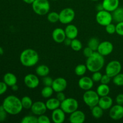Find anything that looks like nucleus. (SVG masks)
Masks as SVG:
<instances>
[{"mask_svg": "<svg viewBox=\"0 0 123 123\" xmlns=\"http://www.w3.org/2000/svg\"><path fill=\"white\" fill-rule=\"evenodd\" d=\"M31 110L34 115L39 116L45 114L48 109L45 103L42 101H37L33 103L31 108Z\"/></svg>", "mask_w": 123, "mask_h": 123, "instance_id": "obj_13", "label": "nucleus"}, {"mask_svg": "<svg viewBox=\"0 0 123 123\" xmlns=\"http://www.w3.org/2000/svg\"><path fill=\"white\" fill-rule=\"evenodd\" d=\"M3 81L6 83L8 86H12L17 84L18 79L14 74L12 73H7L3 77Z\"/></svg>", "mask_w": 123, "mask_h": 123, "instance_id": "obj_22", "label": "nucleus"}, {"mask_svg": "<svg viewBox=\"0 0 123 123\" xmlns=\"http://www.w3.org/2000/svg\"><path fill=\"white\" fill-rule=\"evenodd\" d=\"M24 84L30 89L36 88L39 85L40 80L37 74L30 73L24 77Z\"/></svg>", "mask_w": 123, "mask_h": 123, "instance_id": "obj_10", "label": "nucleus"}, {"mask_svg": "<svg viewBox=\"0 0 123 123\" xmlns=\"http://www.w3.org/2000/svg\"><path fill=\"white\" fill-rule=\"evenodd\" d=\"M122 66L120 61L117 60H112L108 62L105 68L106 74H108L111 78H114L118 74L121 73Z\"/></svg>", "mask_w": 123, "mask_h": 123, "instance_id": "obj_9", "label": "nucleus"}, {"mask_svg": "<svg viewBox=\"0 0 123 123\" xmlns=\"http://www.w3.org/2000/svg\"><path fill=\"white\" fill-rule=\"evenodd\" d=\"M105 30L109 34H114L116 32V25L112 23H111L105 26Z\"/></svg>", "mask_w": 123, "mask_h": 123, "instance_id": "obj_36", "label": "nucleus"}, {"mask_svg": "<svg viewBox=\"0 0 123 123\" xmlns=\"http://www.w3.org/2000/svg\"><path fill=\"white\" fill-rule=\"evenodd\" d=\"M110 87L109 86L108 84H101L97 88L96 92L98 94V96L100 97L108 96L110 93Z\"/></svg>", "mask_w": 123, "mask_h": 123, "instance_id": "obj_24", "label": "nucleus"}, {"mask_svg": "<svg viewBox=\"0 0 123 123\" xmlns=\"http://www.w3.org/2000/svg\"><path fill=\"white\" fill-rule=\"evenodd\" d=\"M96 20L100 25L105 26L112 23L113 20L112 14L105 10L98 11L96 16Z\"/></svg>", "mask_w": 123, "mask_h": 123, "instance_id": "obj_8", "label": "nucleus"}, {"mask_svg": "<svg viewBox=\"0 0 123 123\" xmlns=\"http://www.w3.org/2000/svg\"><path fill=\"white\" fill-rule=\"evenodd\" d=\"M113 83L118 86H123V73H120L113 78Z\"/></svg>", "mask_w": 123, "mask_h": 123, "instance_id": "obj_35", "label": "nucleus"}, {"mask_svg": "<svg viewBox=\"0 0 123 123\" xmlns=\"http://www.w3.org/2000/svg\"><path fill=\"white\" fill-rule=\"evenodd\" d=\"M22 123H38V117L36 115H26L21 120Z\"/></svg>", "mask_w": 123, "mask_h": 123, "instance_id": "obj_34", "label": "nucleus"}, {"mask_svg": "<svg viewBox=\"0 0 123 123\" xmlns=\"http://www.w3.org/2000/svg\"><path fill=\"white\" fill-rule=\"evenodd\" d=\"M60 108L66 114H70L75 111L78 110L79 108V103L78 100L74 98H66L64 100L61 102Z\"/></svg>", "mask_w": 123, "mask_h": 123, "instance_id": "obj_6", "label": "nucleus"}, {"mask_svg": "<svg viewBox=\"0 0 123 123\" xmlns=\"http://www.w3.org/2000/svg\"><path fill=\"white\" fill-rule=\"evenodd\" d=\"M50 118L44 114L38 116V123H50Z\"/></svg>", "mask_w": 123, "mask_h": 123, "instance_id": "obj_38", "label": "nucleus"}, {"mask_svg": "<svg viewBox=\"0 0 123 123\" xmlns=\"http://www.w3.org/2000/svg\"><path fill=\"white\" fill-rule=\"evenodd\" d=\"M87 70L88 69L86 64H78L75 67V68H74V73H75V74L77 76L81 77L85 75Z\"/></svg>", "mask_w": 123, "mask_h": 123, "instance_id": "obj_29", "label": "nucleus"}, {"mask_svg": "<svg viewBox=\"0 0 123 123\" xmlns=\"http://www.w3.org/2000/svg\"><path fill=\"white\" fill-rule=\"evenodd\" d=\"M65 32H66V37L70 39L73 40L74 38H76L78 35V29L73 24H68L67 26L66 27L64 30Z\"/></svg>", "mask_w": 123, "mask_h": 123, "instance_id": "obj_21", "label": "nucleus"}, {"mask_svg": "<svg viewBox=\"0 0 123 123\" xmlns=\"http://www.w3.org/2000/svg\"><path fill=\"white\" fill-rule=\"evenodd\" d=\"M20 100H21V103L24 109H31V106L33 104V102L31 97L28 96H24Z\"/></svg>", "mask_w": 123, "mask_h": 123, "instance_id": "obj_30", "label": "nucleus"}, {"mask_svg": "<svg viewBox=\"0 0 123 123\" xmlns=\"http://www.w3.org/2000/svg\"><path fill=\"white\" fill-rule=\"evenodd\" d=\"M100 43V42H99L98 38H96V37H92L88 40V46L91 48L93 51H97Z\"/></svg>", "mask_w": 123, "mask_h": 123, "instance_id": "obj_31", "label": "nucleus"}, {"mask_svg": "<svg viewBox=\"0 0 123 123\" xmlns=\"http://www.w3.org/2000/svg\"><path fill=\"white\" fill-rule=\"evenodd\" d=\"M94 52V51H93L91 48H89L88 46H87L84 49V50H83V54H84V55L85 57L88 58L92 55Z\"/></svg>", "mask_w": 123, "mask_h": 123, "instance_id": "obj_42", "label": "nucleus"}, {"mask_svg": "<svg viewBox=\"0 0 123 123\" xmlns=\"http://www.w3.org/2000/svg\"><path fill=\"white\" fill-rule=\"evenodd\" d=\"M113 20L116 22H123V7H118L116 10L112 12Z\"/></svg>", "mask_w": 123, "mask_h": 123, "instance_id": "obj_26", "label": "nucleus"}, {"mask_svg": "<svg viewBox=\"0 0 123 123\" xmlns=\"http://www.w3.org/2000/svg\"><path fill=\"white\" fill-rule=\"evenodd\" d=\"M103 74L100 72V71H98V72H94L92 73V75L91 78L93 80V81L94 82H100L101 79H102V77Z\"/></svg>", "mask_w": 123, "mask_h": 123, "instance_id": "obj_37", "label": "nucleus"}, {"mask_svg": "<svg viewBox=\"0 0 123 123\" xmlns=\"http://www.w3.org/2000/svg\"><path fill=\"white\" fill-rule=\"evenodd\" d=\"M111 78L107 74H103V75H102V79L100 80L101 84H109L111 82Z\"/></svg>", "mask_w": 123, "mask_h": 123, "instance_id": "obj_43", "label": "nucleus"}, {"mask_svg": "<svg viewBox=\"0 0 123 123\" xmlns=\"http://www.w3.org/2000/svg\"><path fill=\"white\" fill-rule=\"evenodd\" d=\"M85 64L88 70L90 72L94 73L100 71L105 66L104 56L100 54L97 51L94 52L91 56L87 58Z\"/></svg>", "mask_w": 123, "mask_h": 123, "instance_id": "obj_3", "label": "nucleus"}, {"mask_svg": "<svg viewBox=\"0 0 123 123\" xmlns=\"http://www.w3.org/2000/svg\"><path fill=\"white\" fill-rule=\"evenodd\" d=\"M11 88H12V90H13V91H17L18 90H19V86H18V85L16 84H15V85H13L12 86H11Z\"/></svg>", "mask_w": 123, "mask_h": 123, "instance_id": "obj_49", "label": "nucleus"}, {"mask_svg": "<svg viewBox=\"0 0 123 123\" xmlns=\"http://www.w3.org/2000/svg\"><path fill=\"white\" fill-rule=\"evenodd\" d=\"M72 40L70 39V38H68V37H66V38H65L64 41L63 43H64L65 45L66 46H70V44H71V43H72Z\"/></svg>", "mask_w": 123, "mask_h": 123, "instance_id": "obj_47", "label": "nucleus"}, {"mask_svg": "<svg viewBox=\"0 0 123 123\" xmlns=\"http://www.w3.org/2000/svg\"><path fill=\"white\" fill-rule=\"evenodd\" d=\"M102 4L104 10L112 12L119 7L120 0H103Z\"/></svg>", "mask_w": 123, "mask_h": 123, "instance_id": "obj_19", "label": "nucleus"}, {"mask_svg": "<svg viewBox=\"0 0 123 123\" xmlns=\"http://www.w3.org/2000/svg\"><path fill=\"white\" fill-rule=\"evenodd\" d=\"M114 50V45L109 41H103L100 42L97 51L103 56H108Z\"/></svg>", "mask_w": 123, "mask_h": 123, "instance_id": "obj_11", "label": "nucleus"}, {"mask_svg": "<svg viewBox=\"0 0 123 123\" xmlns=\"http://www.w3.org/2000/svg\"><path fill=\"white\" fill-rule=\"evenodd\" d=\"M109 117L114 120H120L123 118V106L117 104L109 109Z\"/></svg>", "mask_w": 123, "mask_h": 123, "instance_id": "obj_12", "label": "nucleus"}, {"mask_svg": "<svg viewBox=\"0 0 123 123\" xmlns=\"http://www.w3.org/2000/svg\"><path fill=\"white\" fill-rule=\"evenodd\" d=\"M91 1H98V0H91Z\"/></svg>", "mask_w": 123, "mask_h": 123, "instance_id": "obj_52", "label": "nucleus"}, {"mask_svg": "<svg viewBox=\"0 0 123 123\" xmlns=\"http://www.w3.org/2000/svg\"><path fill=\"white\" fill-rule=\"evenodd\" d=\"M98 105L100 106L103 110L109 109L113 105V99L109 96L100 97Z\"/></svg>", "mask_w": 123, "mask_h": 123, "instance_id": "obj_20", "label": "nucleus"}, {"mask_svg": "<svg viewBox=\"0 0 123 123\" xmlns=\"http://www.w3.org/2000/svg\"><path fill=\"white\" fill-rule=\"evenodd\" d=\"M7 112L5 110L2 105L0 106V122L5 121L7 118Z\"/></svg>", "mask_w": 123, "mask_h": 123, "instance_id": "obj_40", "label": "nucleus"}, {"mask_svg": "<svg viewBox=\"0 0 123 123\" xmlns=\"http://www.w3.org/2000/svg\"><path fill=\"white\" fill-rule=\"evenodd\" d=\"M54 91L50 86H44L41 91V95L44 98H49L51 97Z\"/></svg>", "mask_w": 123, "mask_h": 123, "instance_id": "obj_28", "label": "nucleus"}, {"mask_svg": "<svg viewBox=\"0 0 123 123\" xmlns=\"http://www.w3.org/2000/svg\"><path fill=\"white\" fill-rule=\"evenodd\" d=\"M20 63L26 67H31L38 63L39 61V55L34 49H26L23 50L19 57Z\"/></svg>", "mask_w": 123, "mask_h": 123, "instance_id": "obj_2", "label": "nucleus"}, {"mask_svg": "<svg viewBox=\"0 0 123 123\" xmlns=\"http://www.w3.org/2000/svg\"><path fill=\"white\" fill-rule=\"evenodd\" d=\"M22 1L28 4H32L35 0H22Z\"/></svg>", "mask_w": 123, "mask_h": 123, "instance_id": "obj_50", "label": "nucleus"}, {"mask_svg": "<svg viewBox=\"0 0 123 123\" xmlns=\"http://www.w3.org/2000/svg\"><path fill=\"white\" fill-rule=\"evenodd\" d=\"M7 88L8 86L4 82H0V96L4 94L7 91Z\"/></svg>", "mask_w": 123, "mask_h": 123, "instance_id": "obj_44", "label": "nucleus"}, {"mask_svg": "<svg viewBox=\"0 0 123 123\" xmlns=\"http://www.w3.org/2000/svg\"><path fill=\"white\" fill-rule=\"evenodd\" d=\"M31 5L34 12L38 15L48 14L50 10V5L49 0H35Z\"/></svg>", "mask_w": 123, "mask_h": 123, "instance_id": "obj_4", "label": "nucleus"}, {"mask_svg": "<svg viewBox=\"0 0 123 123\" xmlns=\"http://www.w3.org/2000/svg\"><path fill=\"white\" fill-rule=\"evenodd\" d=\"M100 99V96L96 91L90 90L85 91L83 95V100L84 103L90 108L97 105Z\"/></svg>", "mask_w": 123, "mask_h": 123, "instance_id": "obj_5", "label": "nucleus"}, {"mask_svg": "<svg viewBox=\"0 0 123 123\" xmlns=\"http://www.w3.org/2000/svg\"><path fill=\"white\" fill-rule=\"evenodd\" d=\"M53 81H54V79H52L51 77L49 76L48 75L46 76L43 78V83L44 85V86H52Z\"/></svg>", "mask_w": 123, "mask_h": 123, "instance_id": "obj_39", "label": "nucleus"}, {"mask_svg": "<svg viewBox=\"0 0 123 123\" xmlns=\"http://www.w3.org/2000/svg\"><path fill=\"white\" fill-rule=\"evenodd\" d=\"M91 110V114L92 117L96 119H99L103 116V109L100 106L97 105L92 108H90Z\"/></svg>", "mask_w": 123, "mask_h": 123, "instance_id": "obj_27", "label": "nucleus"}, {"mask_svg": "<svg viewBox=\"0 0 123 123\" xmlns=\"http://www.w3.org/2000/svg\"><path fill=\"white\" fill-rule=\"evenodd\" d=\"M56 98L59 101H60L61 102H62V101L64 100L66 98V95L64 93L63 91H61V92H56Z\"/></svg>", "mask_w": 123, "mask_h": 123, "instance_id": "obj_45", "label": "nucleus"}, {"mask_svg": "<svg viewBox=\"0 0 123 123\" xmlns=\"http://www.w3.org/2000/svg\"><path fill=\"white\" fill-rule=\"evenodd\" d=\"M70 47L73 50L78 52L81 50V49L82 48V44L81 42L79 40L77 39L76 38L72 40V43H71L70 44Z\"/></svg>", "mask_w": 123, "mask_h": 123, "instance_id": "obj_33", "label": "nucleus"}, {"mask_svg": "<svg viewBox=\"0 0 123 123\" xmlns=\"http://www.w3.org/2000/svg\"><path fill=\"white\" fill-rule=\"evenodd\" d=\"M96 9L98 10V11L102 10H104L102 3V4H98V5H97V6H96Z\"/></svg>", "mask_w": 123, "mask_h": 123, "instance_id": "obj_48", "label": "nucleus"}, {"mask_svg": "<svg viewBox=\"0 0 123 123\" xmlns=\"http://www.w3.org/2000/svg\"><path fill=\"white\" fill-rule=\"evenodd\" d=\"M59 21L62 24L68 25L70 24L75 18L74 10L70 7L64 8L59 13Z\"/></svg>", "mask_w": 123, "mask_h": 123, "instance_id": "obj_7", "label": "nucleus"}, {"mask_svg": "<svg viewBox=\"0 0 123 123\" xmlns=\"http://www.w3.org/2000/svg\"><path fill=\"white\" fill-rule=\"evenodd\" d=\"M115 102H116L117 104L123 105V94H119L117 96Z\"/></svg>", "mask_w": 123, "mask_h": 123, "instance_id": "obj_46", "label": "nucleus"}, {"mask_svg": "<svg viewBox=\"0 0 123 123\" xmlns=\"http://www.w3.org/2000/svg\"><path fill=\"white\" fill-rule=\"evenodd\" d=\"M67 86V82L65 78L59 77L54 79L52 87L54 92H58L64 91Z\"/></svg>", "mask_w": 123, "mask_h": 123, "instance_id": "obj_14", "label": "nucleus"}, {"mask_svg": "<svg viewBox=\"0 0 123 123\" xmlns=\"http://www.w3.org/2000/svg\"><path fill=\"white\" fill-rule=\"evenodd\" d=\"M4 54V50L2 47L0 46V55H2Z\"/></svg>", "mask_w": 123, "mask_h": 123, "instance_id": "obj_51", "label": "nucleus"}, {"mask_svg": "<svg viewBox=\"0 0 123 123\" xmlns=\"http://www.w3.org/2000/svg\"><path fill=\"white\" fill-rule=\"evenodd\" d=\"M51 1H57V0H51Z\"/></svg>", "mask_w": 123, "mask_h": 123, "instance_id": "obj_53", "label": "nucleus"}, {"mask_svg": "<svg viewBox=\"0 0 123 123\" xmlns=\"http://www.w3.org/2000/svg\"><path fill=\"white\" fill-rule=\"evenodd\" d=\"M86 116L85 113L80 110H76L70 114L68 120L72 123H83L85 122Z\"/></svg>", "mask_w": 123, "mask_h": 123, "instance_id": "obj_16", "label": "nucleus"}, {"mask_svg": "<svg viewBox=\"0 0 123 123\" xmlns=\"http://www.w3.org/2000/svg\"><path fill=\"white\" fill-rule=\"evenodd\" d=\"M2 105L7 114L12 115H16L20 114L24 109L21 100L13 95L6 97L3 100Z\"/></svg>", "mask_w": 123, "mask_h": 123, "instance_id": "obj_1", "label": "nucleus"}, {"mask_svg": "<svg viewBox=\"0 0 123 123\" xmlns=\"http://www.w3.org/2000/svg\"><path fill=\"white\" fill-rule=\"evenodd\" d=\"M45 103L48 110L52 111L57 108H60L61 105V102L56 98H49Z\"/></svg>", "mask_w": 123, "mask_h": 123, "instance_id": "obj_23", "label": "nucleus"}, {"mask_svg": "<svg viewBox=\"0 0 123 123\" xmlns=\"http://www.w3.org/2000/svg\"><path fill=\"white\" fill-rule=\"evenodd\" d=\"M50 72V69L49 67L44 64L40 65L37 66L36 68V73L38 76H40L43 78V77L48 76Z\"/></svg>", "mask_w": 123, "mask_h": 123, "instance_id": "obj_25", "label": "nucleus"}, {"mask_svg": "<svg viewBox=\"0 0 123 123\" xmlns=\"http://www.w3.org/2000/svg\"><path fill=\"white\" fill-rule=\"evenodd\" d=\"M52 37L54 42L57 43H62L66 38V32L64 30L61 28H56L53 31Z\"/></svg>", "mask_w": 123, "mask_h": 123, "instance_id": "obj_18", "label": "nucleus"}, {"mask_svg": "<svg viewBox=\"0 0 123 123\" xmlns=\"http://www.w3.org/2000/svg\"><path fill=\"white\" fill-rule=\"evenodd\" d=\"M116 33L123 36V22L117 23L116 25Z\"/></svg>", "mask_w": 123, "mask_h": 123, "instance_id": "obj_41", "label": "nucleus"}, {"mask_svg": "<svg viewBox=\"0 0 123 123\" xmlns=\"http://www.w3.org/2000/svg\"><path fill=\"white\" fill-rule=\"evenodd\" d=\"M47 19L48 20L50 23L52 24H55V23L59 21V13H58L56 12H51L50 13H48V16H47Z\"/></svg>", "mask_w": 123, "mask_h": 123, "instance_id": "obj_32", "label": "nucleus"}, {"mask_svg": "<svg viewBox=\"0 0 123 123\" xmlns=\"http://www.w3.org/2000/svg\"><path fill=\"white\" fill-rule=\"evenodd\" d=\"M94 82L93 81L92 78L83 76L79 79L78 81V85L81 90L87 91L92 89L94 86Z\"/></svg>", "mask_w": 123, "mask_h": 123, "instance_id": "obj_15", "label": "nucleus"}, {"mask_svg": "<svg viewBox=\"0 0 123 123\" xmlns=\"http://www.w3.org/2000/svg\"><path fill=\"white\" fill-rule=\"evenodd\" d=\"M51 118L54 123H62L66 120V113L61 108H57L52 111Z\"/></svg>", "mask_w": 123, "mask_h": 123, "instance_id": "obj_17", "label": "nucleus"}]
</instances>
